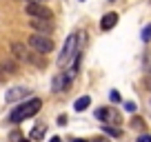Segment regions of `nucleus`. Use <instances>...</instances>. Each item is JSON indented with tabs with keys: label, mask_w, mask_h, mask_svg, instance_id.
Listing matches in <instances>:
<instances>
[{
	"label": "nucleus",
	"mask_w": 151,
	"mask_h": 142,
	"mask_svg": "<svg viewBox=\"0 0 151 142\" xmlns=\"http://www.w3.org/2000/svg\"><path fill=\"white\" fill-rule=\"evenodd\" d=\"M40 107H42V100H40V98H31V100H27V102L18 104V107L11 111L9 120H11L14 124H18V122H22V120H27V118H31V115H36L38 111H40Z\"/></svg>",
	"instance_id": "1"
},
{
	"label": "nucleus",
	"mask_w": 151,
	"mask_h": 142,
	"mask_svg": "<svg viewBox=\"0 0 151 142\" xmlns=\"http://www.w3.org/2000/svg\"><path fill=\"white\" fill-rule=\"evenodd\" d=\"M80 36L78 33H71L69 38H67V42H65V47H62V51H60V56H58V65L60 67H65L67 62H71L76 58V53L80 51Z\"/></svg>",
	"instance_id": "2"
},
{
	"label": "nucleus",
	"mask_w": 151,
	"mask_h": 142,
	"mask_svg": "<svg viewBox=\"0 0 151 142\" xmlns=\"http://www.w3.org/2000/svg\"><path fill=\"white\" fill-rule=\"evenodd\" d=\"M29 44H31L38 53H42V56L53 51V40L49 38L47 33H33L31 38H29Z\"/></svg>",
	"instance_id": "3"
},
{
	"label": "nucleus",
	"mask_w": 151,
	"mask_h": 142,
	"mask_svg": "<svg viewBox=\"0 0 151 142\" xmlns=\"http://www.w3.org/2000/svg\"><path fill=\"white\" fill-rule=\"evenodd\" d=\"M27 14L31 16V18H47V20L53 18L51 9L45 7V5H40V2H29V5H27Z\"/></svg>",
	"instance_id": "4"
},
{
	"label": "nucleus",
	"mask_w": 151,
	"mask_h": 142,
	"mask_svg": "<svg viewBox=\"0 0 151 142\" xmlns=\"http://www.w3.org/2000/svg\"><path fill=\"white\" fill-rule=\"evenodd\" d=\"M31 95V89H27V87H14V89H9L5 93V100L7 102H18V100H24Z\"/></svg>",
	"instance_id": "5"
},
{
	"label": "nucleus",
	"mask_w": 151,
	"mask_h": 142,
	"mask_svg": "<svg viewBox=\"0 0 151 142\" xmlns=\"http://www.w3.org/2000/svg\"><path fill=\"white\" fill-rule=\"evenodd\" d=\"M96 118L98 120H102V124H118L120 122V118H118V113L111 109V107H104V109H98L96 111Z\"/></svg>",
	"instance_id": "6"
},
{
	"label": "nucleus",
	"mask_w": 151,
	"mask_h": 142,
	"mask_svg": "<svg viewBox=\"0 0 151 142\" xmlns=\"http://www.w3.org/2000/svg\"><path fill=\"white\" fill-rule=\"evenodd\" d=\"M31 27L36 29L38 33H51L53 29V22L47 18H31Z\"/></svg>",
	"instance_id": "7"
},
{
	"label": "nucleus",
	"mask_w": 151,
	"mask_h": 142,
	"mask_svg": "<svg viewBox=\"0 0 151 142\" xmlns=\"http://www.w3.org/2000/svg\"><path fill=\"white\" fill-rule=\"evenodd\" d=\"M116 24H118V14H116V11L104 14L102 20H100V29H102V31H109V29H113Z\"/></svg>",
	"instance_id": "8"
},
{
	"label": "nucleus",
	"mask_w": 151,
	"mask_h": 142,
	"mask_svg": "<svg viewBox=\"0 0 151 142\" xmlns=\"http://www.w3.org/2000/svg\"><path fill=\"white\" fill-rule=\"evenodd\" d=\"M69 82H71V78L67 76V73H58V76L53 78V82H51V89L53 91H65L67 87H69Z\"/></svg>",
	"instance_id": "9"
},
{
	"label": "nucleus",
	"mask_w": 151,
	"mask_h": 142,
	"mask_svg": "<svg viewBox=\"0 0 151 142\" xmlns=\"http://www.w3.org/2000/svg\"><path fill=\"white\" fill-rule=\"evenodd\" d=\"M11 53H14V58H18V60H24V62H29V56H31L22 42H14V44H11Z\"/></svg>",
	"instance_id": "10"
},
{
	"label": "nucleus",
	"mask_w": 151,
	"mask_h": 142,
	"mask_svg": "<svg viewBox=\"0 0 151 142\" xmlns=\"http://www.w3.org/2000/svg\"><path fill=\"white\" fill-rule=\"evenodd\" d=\"M45 133H47V124H36V127L31 129V133H29V138L36 142V140H42Z\"/></svg>",
	"instance_id": "11"
},
{
	"label": "nucleus",
	"mask_w": 151,
	"mask_h": 142,
	"mask_svg": "<svg viewBox=\"0 0 151 142\" xmlns=\"http://www.w3.org/2000/svg\"><path fill=\"white\" fill-rule=\"evenodd\" d=\"M89 104H91V98H89V95H82V98H78V100L73 102V109L80 113V111H85Z\"/></svg>",
	"instance_id": "12"
},
{
	"label": "nucleus",
	"mask_w": 151,
	"mask_h": 142,
	"mask_svg": "<svg viewBox=\"0 0 151 142\" xmlns=\"http://www.w3.org/2000/svg\"><path fill=\"white\" fill-rule=\"evenodd\" d=\"M102 131L107 133V136H111V138H120L122 136V131L116 129V127H111V124H102Z\"/></svg>",
	"instance_id": "13"
},
{
	"label": "nucleus",
	"mask_w": 151,
	"mask_h": 142,
	"mask_svg": "<svg viewBox=\"0 0 151 142\" xmlns=\"http://www.w3.org/2000/svg\"><path fill=\"white\" fill-rule=\"evenodd\" d=\"M140 38H142V42H151V24H147V27L142 29Z\"/></svg>",
	"instance_id": "14"
},
{
	"label": "nucleus",
	"mask_w": 151,
	"mask_h": 142,
	"mask_svg": "<svg viewBox=\"0 0 151 142\" xmlns=\"http://www.w3.org/2000/svg\"><path fill=\"white\" fill-rule=\"evenodd\" d=\"M131 127L133 129H145V120H142V118H133L131 120Z\"/></svg>",
	"instance_id": "15"
},
{
	"label": "nucleus",
	"mask_w": 151,
	"mask_h": 142,
	"mask_svg": "<svg viewBox=\"0 0 151 142\" xmlns=\"http://www.w3.org/2000/svg\"><path fill=\"white\" fill-rule=\"evenodd\" d=\"M124 111L133 113V111H136V104H133V102H124Z\"/></svg>",
	"instance_id": "16"
},
{
	"label": "nucleus",
	"mask_w": 151,
	"mask_h": 142,
	"mask_svg": "<svg viewBox=\"0 0 151 142\" xmlns=\"http://www.w3.org/2000/svg\"><path fill=\"white\" fill-rule=\"evenodd\" d=\"M109 98H111V102H120V93H118V91H111Z\"/></svg>",
	"instance_id": "17"
},
{
	"label": "nucleus",
	"mask_w": 151,
	"mask_h": 142,
	"mask_svg": "<svg viewBox=\"0 0 151 142\" xmlns=\"http://www.w3.org/2000/svg\"><path fill=\"white\" fill-rule=\"evenodd\" d=\"M136 142H151V136H138Z\"/></svg>",
	"instance_id": "18"
},
{
	"label": "nucleus",
	"mask_w": 151,
	"mask_h": 142,
	"mask_svg": "<svg viewBox=\"0 0 151 142\" xmlns=\"http://www.w3.org/2000/svg\"><path fill=\"white\" fill-rule=\"evenodd\" d=\"M2 71H7V69H5V65H0V82L7 78V73H2Z\"/></svg>",
	"instance_id": "19"
},
{
	"label": "nucleus",
	"mask_w": 151,
	"mask_h": 142,
	"mask_svg": "<svg viewBox=\"0 0 151 142\" xmlns=\"http://www.w3.org/2000/svg\"><path fill=\"white\" fill-rule=\"evenodd\" d=\"M51 142H62V140H60V138L56 136V138H51Z\"/></svg>",
	"instance_id": "20"
},
{
	"label": "nucleus",
	"mask_w": 151,
	"mask_h": 142,
	"mask_svg": "<svg viewBox=\"0 0 151 142\" xmlns=\"http://www.w3.org/2000/svg\"><path fill=\"white\" fill-rule=\"evenodd\" d=\"M73 142H87V140H82V138H76V140Z\"/></svg>",
	"instance_id": "21"
},
{
	"label": "nucleus",
	"mask_w": 151,
	"mask_h": 142,
	"mask_svg": "<svg viewBox=\"0 0 151 142\" xmlns=\"http://www.w3.org/2000/svg\"><path fill=\"white\" fill-rule=\"evenodd\" d=\"M91 142H102V140H91Z\"/></svg>",
	"instance_id": "22"
},
{
	"label": "nucleus",
	"mask_w": 151,
	"mask_h": 142,
	"mask_svg": "<svg viewBox=\"0 0 151 142\" xmlns=\"http://www.w3.org/2000/svg\"><path fill=\"white\" fill-rule=\"evenodd\" d=\"M109 2H111V0H109Z\"/></svg>",
	"instance_id": "23"
}]
</instances>
